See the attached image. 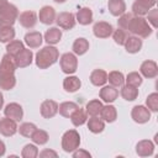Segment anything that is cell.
<instances>
[{"mask_svg": "<svg viewBox=\"0 0 158 158\" xmlns=\"http://www.w3.org/2000/svg\"><path fill=\"white\" fill-rule=\"evenodd\" d=\"M59 59V51L54 46H46L36 53V65L40 69H47Z\"/></svg>", "mask_w": 158, "mask_h": 158, "instance_id": "6da1fadb", "label": "cell"}, {"mask_svg": "<svg viewBox=\"0 0 158 158\" xmlns=\"http://www.w3.org/2000/svg\"><path fill=\"white\" fill-rule=\"evenodd\" d=\"M126 31L131 32L133 36H137L139 38H147L152 35L153 28L143 16H132Z\"/></svg>", "mask_w": 158, "mask_h": 158, "instance_id": "7a4b0ae2", "label": "cell"}, {"mask_svg": "<svg viewBox=\"0 0 158 158\" xmlns=\"http://www.w3.org/2000/svg\"><path fill=\"white\" fill-rule=\"evenodd\" d=\"M62 148L67 153H72L80 146V135L77 130H68L62 136Z\"/></svg>", "mask_w": 158, "mask_h": 158, "instance_id": "3957f363", "label": "cell"}, {"mask_svg": "<svg viewBox=\"0 0 158 158\" xmlns=\"http://www.w3.org/2000/svg\"><path fill=\"white\" fill-rule=\"evenodd\" d=\"M17 17H19L17 7L14 4L7 2L4 6V9L0 11V28L6 26H12L16 22Z\"/></svg>", "mask_w": 158, "mask_h": 158, "instance_id": "277c9868", "label": "cell"}, {"mask_svg": "<svg viewBox=\"0 0 158 158\" xmlns=\"http://www.w3.org/2000/svg\"><path fill=\"white\" fill-rule=\"evenodd\" d=\"M59 65L63 73L69 75L74 74L78 69V58L74 53H70V52L63 53L59 58Z\"/></svg>", "mask_w": 158, "mask_h": 158, "instance_id": "5b68a950", "label": "cell"}, {"mask_svg": "<svg viewBox=\"0 0 158 158\" xmlns=\"http://www.w3.org/2000/svg\"><path fill=\"white\" fill-rule=\"evenodd\" d=\"M16 64L14 60V57L10 54H4L1 60H0V79L5 78H11L15 77V70H16Z\"/></svg>", "mask_w": 158, "mask_h": 158, "instance_id": "8992f818", "label": "cell"}, {"mask_svg": "<svg viewBox=\"0 0 158 158\" xmlns=\"http://www.w3.org/2000/svg\"><path fill=\"white\" fill-rule=\"evenodd\" d=\"M56 22H57V25H58L59 28L69 31V30L74 28L77 20H75L74 14L63 11V12H59V14L56 16Z\"/></svg>", "mask_w": 158, "mask_h": 158, "instance_id": "52a82bcc", "label": "cell"}, {"mask_svg": "<svg viewBox=\"0 0 158 158\" xmlns=\"http://www.w3.org/2000/svg\"><path fill=\"white\" fill-rule=\"evenodd\" d=\"M131 117L136 123H146L151 120V111L144 105H136L131 110Z\"/></svg>", "mask_w": 158, "mask_h": 158, "instance_id": "ba28073f", "label": "cell"}, {"mask_svg": "<svg viewBox=\"0 0 158 158\" xmlns=\"http://www.w3.org/2000/svg\"><path fill=\"white\" fill-rule=\"evenodd\" d=\"M157 0H135L132 4V14L135 16H144L147 12L154 7Z\"/></svg>", "mask_w": 158, "mask_h": 158, "instance_id": "9c48e42d", "label": "cell"}, {"mask_svg": "<svg viewBox=\"0 0 158 158\" xmlns=\"http://www.w3.org/2000/svg\"><path fill=\"white\" fill-rule=\"evenodd\" d=\"M112 31H114L112 25L106 21H98L93 26V32L98 38H107L112 35Z\"/></svg>", "mask_w": 158, "mask_h": 158, "instance_id": "30bf717a", "label": "cell"}, {"mask_svg": "<svg viewBox=\"0 0 158 158\" xmlns=\"http://www.w3.org/2000/svg\"><path fill=\"white\" fill-rule=\"evenodd\" d=\"M4 115H5L6 117H9V118H11V120H14V121H16V122H19V121H21L22 117H23V109H22V106H21L20 104H17V102H10V104H7V105L5 106V109H4Z\"/></svg>", "mask_w": 158, "mask_h": 158, "instance_id": "8fae6325", "label": "cell"}, {"mask_svg": "<svg viewBox=\"0 0 158 158\" xmlns=\"http://www.w3.org/2000/svg\"><path fill=\"white\" fill-rule=\"evenodd\" d=\"M17 20H19V22H20V25H21L22 27L30 30V28H33V27L36 26L37 20H38V16H37V14H36L35 11L27 10V11L21 12V14L19 15Z\"/></svg>", "mask_w": 158, "mask_h": 158, "instance_id": "7c38bea8", "label": "cell"}, {"mask_svg": "<svg viewBox=\"0 0 158 158\" xmlns=\"http://www.w3.org/2000/svg\"><path fill=\"white\" fill-rule=\"evenodd\" d=\"M139 74L143 75L147 79H153L158 75V65L154 60L147 59L143 60L141 67H139Z\"/></svg>", "mask_w": 158, "mask_h": 158, "instance_id": "4fadbf2b", "label": "cell"}, {"mask_svg": "<svg viewBox=\"0 0 158 158\" xmlns=\"http://www.w3.org/2000/svg\"><path fill=\"white\" fill-rule=\"evenodd\" d=\"M58 102L54 101V100H44L42 104H41V107H40V112H41V116L43 118H52L57 115L58 112Z\"/></svg>", "mask_w": 158, "mask_h": 158, "instance_id": "5bb4252c", "label": "cell"}, {"mask_svg": "<svg viewBox=\"0 0 158 158\" xmlns=\"http://www.w3.org/2000/svg\"><path fill=\"white\" fill-rule=\"evenodd\" d=\"M14 60H15V64L17 68H26L28 67L32 60H33V53L31 49L28 48H23L20 53H17L15 57H14Z\"/></svg>", "mask_w": 158, "mask_h": 158, "instance_id": "9a60e30c", "label": "cell"}, {"mask_svg": "<svg viewBox=\"0 0 158 158\" xmlns=\"http://www.w3.org/2000/svg\"><path fill=\"white\" fill-rule=\"evenodd\" d=\"M17 123L16 121L9 118V117H4L0 118V135L5 136V137H11L17 132Z\"/></svg>", "mask_w": 158, "mask_h": 158, "instance_id": "2e32d148", "label": "cell"}, {"mask_svg": "<svg viewBox=\"0 0 158 158\" xmlns=\"http://www.w3.org/2000/svg\"><path fill=\"white\" fill-rule=\"evenodd\" d=\"M38 20L40 22H42L43 25H52L54 21H56V10L49 6V5H46V6H42L40 9V12H38Z\"/></svg>", "mask_w": 158, "mask_h": 158, "instance_id": "e0dca14e", "label": "cell"}, {"mask_svg": "<svg viewBox=\"0 0 158 158\" xmlns=\"http://www.w3.org/2000/svg\"><path fill=\"white\" fill-rule=\"evenodd\" d=\"M136 153L139 157H151L154 153V143L151 139H141L136 144Z\"/></svg>", "mask_w": 158, "mask_h": 158, "instance_id": "ac0fdd59", "label": "cell"}, {"mask_svg": "<svg viewBox=\"0 0 158 158\" xmlns=\"http://www.w3.org/2000/svg\"><path fill=\"white\" fill-rule=\"evenodd\" d=\"M99 96L102 101L111 104L118 98V90L112 85H104L99 91Z\"/></svg>", "mask_w": 158, "mask_h": 158, "instance_id": "d6986e66", "label": "cell"}, {"mask_svg": "<svg viewBox=\"0 0 158 158\" xmlns=\"http://www.w3.org/2000/svg\"><path fill=\"white\" fill-rule=\"evenodd\" d=\"M23 40H25V43L30 48H38L42 44L43 37H42V33L41 32H38V31H31V32H27L25 35Z\"/></svg>", "mask_w": 158, "mask_h": 158, "instance_id": "ffe728a7", "label": "cell"}, {"mask_svg": "<svg viewBox=\"0 0 158 158\" xmlns=\"http://www.w3.org/2000/svg\"><path fill=\"white\" fill-rule=\"evenodd\" d=\"M142 44L143 43H142V40L139 37H137V36H128L126 42H125V44H123V47H125L127 53H132L133 54V53H138L141 51Z\"/></svg>", "mask_w": 158, "mask_h": 158, "instance_id": "44dd1931", "label": "cell"}, {"mask_svg": "<svg viewBox=\"0 0 158 158\" xmlns=\"http://www.w3.org/2000/svg\"><path fill=\"white\" fill-rule=\"evenodd\" d=\"M90 83L95 86H104L107 83V73L104 69H94L90 73Z\"/></svg>", "mask_w": 158, "mask_h": 158, "instance_id": "7402d4cb", "label": "cell"}, {"mask_svg": "<svg viewBox=\"0 0 158 158\" xmlns=\"http://www.w3.org/2000/svg\"><path fill=\"white\" fill-rule=\"evenodd\" d=\"M80 86H81V81L75 75H68L63 80V89L67 93H75L77 90L80 89Z\"/></svg>", "mask_w": 158, "mask_h": 158, "instance_id": "603a6c76", "label": "cell"}, {"mask_svg": "<svg viewBox=\"0 0 158 158\" xmlns=\"http://www.w3.org/2000/svg\"><path fill=\"white\" fill-rule=\"evenodd\" d=\"M107 9L112 16L118 17L123 12H126V2L125 0H109Z\"/></svg>", "mask_w": 158, "mask_h": 158, "instance_id": "cb8c5ba5", "label": "cell"}, {"mask_svg": "<svg viewBox=\"0 0 158 158\" xmlns=\"http://www.w3.org/2000/svg\"><path fill=\"white\" fill-rule=\"evenodd\" d=\"M86 125L90 132L93 133H101L105 128V121L99 116H91L86 120Z\"/></svg>", "mask_w": 158, "mask_h": 158, "instance_id": "d4e9b609", "label": "cell"}, {"mask_svg": "<svg viewBox=\"0 0 158 158\" xmlns=\"http://www.w3.org/2000/svg\"><path fill=\"white\" fill-rule=\"evenodd\" d=\"M100 117L105 122H109V123L115 122L116 118H117V110H116V107L114 105H110V104L102 106L101 112H100Z\"/></svg>", "mask_w": 158, "mask_h": 158, "instance_id": "484cf974", "label": "cell"}, {"mask_svg": "<svg viewBox=\"0 0 158 158\" xmlns=\"http://www.w3.org/2000/svg\"><path fill=\"white\" fill-rule=\"evenodd\" d=\"M43 37L48 44H51V46L57 44L62 38V30H59V27H49L46 31Z\"/></svg>", "mask_w": 158, "mask_h": 158, "instance_id": "4316f807", "label": "cell"}, {"mask_svg": "<svg viewBox=\"0 0 158 158\" xmlns=\"http://www.w3.org/2000/svg\"><path fill=\"white\" fill-rule=\"evenodd\" d=\"M75 20L83 26H86V25L91 23L93 22V11H91V9H89V7L79 9L77 15H75Z\"/></svg>", "mask_w": 158, "mask_h": 158, "instance_id": "83f0119b", "label": "cell"}, {"mask_svg": "<svg viewBox=\"0 0 158 158\" xmlns=\"http://www.w3.org/2000/svg\"><path fill=\"white\" fill-rule=\"evenodd\" d=\"M72 49L75 56H83L89 51V41L84 37H79L73 42Z\"/></svg>", "mask_w": 158, "mask_h": 158, "instance_id": "f1b7e54d", "label": "cell"}, {"mask_svg": "<svg viewBox=\"0 0 158 158\" xmlns=\"http://www.w3.org/2000/svg\"><path fill=\"white\" fill-rule=\"evenodd\" d=\"M121 96L126 100V101H133L138 98V88L128 85V84H123L121 86V91H120Z\"/></svg>", "mask_w": 158, "mask_h": 158, "instance_id": "f546056e", "label": "cell"}, {"mask_svg": "<svg viewBox=\"0 0 158 158\" xmlns=\"http://www.w3.org/2000/svg\"><path fill=\"white\" fill-rule=\"evenodd\" d=\"M102 102L99 100V99H93L90 100L86 106H85V112L88 116H100V112H101V109H102Z\"/></svg>", "mask_w": 158, "mask_h": 158, "instance_id": "4dcf8cb0", "label": "cell"}, {"mask_svg": "<svg viewBox=\"0 0 158 158\" xmlns=\"http://www.w3.org/2000/svg\"><path fill=\"white\" fill-rule=\"evenodd\" d=\"M88 120V115L85 112L84 109L81 107H78L72 115H70V121L75 126V127H79V126H83Z\"/></svg>", "mask_w": 158, "mask_h": 158, "instance_id": "1f68e13d", "label": "cell"}, {"mask_svg": "<svg viewBox=\"0 0 158 158\" xmlns=\"http://www.w3.org/2000/svg\"><path fill=\"white\" fill-rule=\"evenodd\" d=\"M79 107V105L74 101H64L58 106V112L63 117H70V115Z\"/></svg>", "mask_w": 158, "mask_h": 158, "instance_id": "d6a6232c", "label": "cell"}, {"mask_svg": "<svg viewBox=\"0 0 158 158\" xmlns=\"http://www.w3.org/2000/svg\"><path fill=\"white\" fill-rule=\"evenodd\" d=\"M30 138L32 139V142H33L35 144L43 146V144H46V143L48 142V139H49V135H48V133H47V131H44V130L36 128V130H35V132L31 135V137H30Z\"/></svg>", "mask_w": 158, "mask_h": 158, "instance_id": "836d02e7", "label": "cell"}, {"mask_svg": "<svg viewBox=\"0 0 158 158\" xmlns=\"http://www.w3.org/2000/svg\"><path fill=\"white\" fill-rule=\"evenodd\" d=\"M107 81L115 88H121L125 84V77L118 70H112L107 74Z\"/></svg>", "mask_w": 158, "mask_h": 158, "instance_id": "e575fe53", "label": "cell"}, {"mask_svg": "<svg viewBox=\"0 0 158 158\" xmlns=\"http://www.w3.org/2000/svg\"><path fill=\"white\" fill-rule=\"evenodd\" d=\"M23 48H25V46H23V42L22 41H20V40H12V41L7 42V44H6V53L10 54V56H12V57H15Z\"/></svg>", "mask_w": 158, "mask_h": 158, "instance_id": "d590c367", "label": "cell"}, {"mask_svg": "<svg viewBox=\"0 0 158 158\" xmlns=\"http://www.w3.org/2000/svg\"><path fill=\"white\" fill-rule=\"evenodd\" d=\"M15 28L12 26H6L0 28V42L1 43H7L12 40H15Z\"/></svg>", "mask_w": 158, "mask_h": 158, "instance_id": "8d00e7d4", "label": "cell"}, {"mask_svg": "<svg viewBox=\"0 0 158 158\" xmlns=\"http://www.w3.org/2000/svg\"><path fill=\"white\" fill-rule=\"evenodd\" d=\"M37 128V126L32 122H23L20 125V127H17V132L23 136V137H31V135L35 132V130Z\"/></svg>", "mask_w": 158, "mask_h": 158, "instance_id": "74e56055", "label": "cell"}, {"mask_svg": "<svg viewBox=\"0 0 158 158\" xmlns=\"http://www.w3.org/2000/svg\"><path fill=\"white\" fill-rule=\"evenodd\" d=\"M38 153L40 152H38L37 146L28 143V144L23 146V148L21 151V157L22 158H36V157H38Z\"/></svg>", "mask_w": 158, "mask_h": 158, "instance_id": "f35d334b", "label": "cell"}, {"mask_svg": "<svg viewBox=\"0 0 158 158\" xmlns=\"http://www.w3.org/2000/svg\"><path fill=\"white\" fill-rule=\"evenodd\" d=\"M125 81H126V84H128V85H132V86L138 88V86L142 84L143 79H142V75H141L138 72H131V73H128V74L126 75Z\"/></svg>", "mask_w": 158, "mask_h": 158, "instance_id": "ab89813d", "label": "cell"}, {"mask_svg": "<svg viewBox=\"0 0 158 158\" xmlns=\"http://www.w3.org/2000/svg\"><path fill=\"white\" fill-rule=\"evenodd\" d=\"M127 37H128V33H127L126 30H122V28L118 27L117 30L112 31V38H114L115 43L118 44V46H123L126 40H127Z\"/></svg>", "mask_w": 158, "mask_h": 158, "instance_id": "60d3db41", "label": "cell"}, {"mask_svg": "<svg viewBox=\"0 0 158 158\" xmlns=\"http://www.w3.org/2000/svg\"><path fill=\"white\" fill-rule=\"evenodd\" d=\"M146 106L151 112L158 111V93H151L146 99Z\"/></svg>", "mask_w": 158, "mask_h": 158, "instance_id": "b9f144b4", "label": "cell"}, {"mask_svg": "<svg viewBox=\"0 0 158 158\" xmlns=\"http://www.w3.org/2000/svg\"><path fill=\"white\" fill-rule=\"evenodd\" d=\"M15 85H16V77L0 79V89L2 90H11L15 88Z\"/></svg>", "mask_w": 158, "mask_h": 158, "instance_id": "7bdbcfd3", "label": "cell"}, {"mask_svg": "<svg viewBox=\"0 0 158 158\" xmlns=\"http://www.w3.org/2000/svg\"><path fill=\"white\" fill-rule=\"evenodd\" d=\"M131 17H132V14H130V12H123L122 15H120L118 20H117L118 27L122 28V30H127V25H128Z\"/></svg>", "mask_w": 158, "mask_h": 158, "instance_id": "ee69618b", "label": "cell"}, {"mask_svg": "<svg viewBox=\"0 0 158 158\" xmlns=\"http://www.w3.org/2000/svg\"><path fill=\"white\" fill-rule=\"evenodd\" d=\"M146 20H148L147 22L151 23L153 28H156L157 27V20H158V11H157V9H154V7L151 9L147 12V19Z\"/></svg>", "mask_w": 158, "mask_h": 158, "instance_id": "f6af8a7d", "label": "cell"}, {"mask_svg": "<svg viewBox=\"0 0 158 158\" xmlns=\"http://www.w3.org/2000/svg\"><path fill=\"white\" fill-rule=\"evenodd\" d=\"M72 156H73L74 158H90V157H91V154H90L88 151L80 149V148H77L75 151H73V152H72Z\"/></svg>", "mask_w": 158, "mask_h": 158, "instance_id": "bcb514c9", "label": "cell"}, {"mask_svg": "<svg viewBox=\"0 0 158 158\" xmlns=\"http://www.w3.org/2000/svg\"><path fill=\"white\" fill-rule=\"evenodd\" d=\"M38 156L41 157V158H49V157H58V153L56 152V151H53V149H48V148H46V149H43L42 152H40L38 153Z\"/></svg>", "mask_w": 158, "mask_h": 158, "instance_id": "7dc6e473", "label": "cell"}, {"mask_svg": "<svg viewBox=\"0 0 158 158\" xmlns=\"http://www.w3.org/2000/svg\"><path fill=\"white\" fill-rule=\"evenodd\" d=\"M5 152H6V146H5V143L0 139V157H2V156L5 154Z\"/></svg>", "mask_w": 158, "mask_h": 158, "instance_id": "c3c4849f", "label": "cell"}, {"mask_svg": "<svg viewBox=\"0 0 158 158\" xmlns=\"http://www.w3.org/2000/svg\"><path fill=\"white\" fill-rule=\"evenodd\" d=\"M7 2H9L7 0H0V11H1L2 9H4V6H5V5L7 4Z\"/></svg>", "mask_w": 158, "mask_h": 158, "instance_id": "681fc988", "label": "cell"}, {"mask_svg": "<svg viewBox=\"0 0 158 158\" xmlns=\"http://www.w3.org/2000/svg\"><path fill=\"white\" fill-rule=\"evenodd\" d=\"M2 106H4V95L0 91V109H2Z\"/></svg>", "mask_w": 158, "mask_h": 158, "instance_id": "f907efd6", "label": "cell"}, {"mask_svg": "<svg viewBox=\"0 0 158 158\" xmlns=\"http://www.w3.org/2000/svg\"><path fill=\"white\" fill-rule=\"evenodd\" d=\"M54 2H57V4H63V2H65L67 0H53Z\"/></svg>", "mask_w": 158, "mask_h": 158, "instance_id": "816d5d0a", "label": "cell"}]
</instances>
